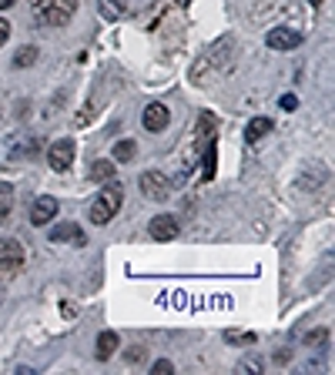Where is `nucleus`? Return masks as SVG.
<instances>
[{"label":"nucleus","mask_w":335,"mask_h":375,"mask_svg":"<svg viewBox=\"0 0 335 375\" xmlns=\"http://www.w3.org/2000/svg\"><path fill=\"white\" fill-rule=\"evenodd\" d=\"M121 201H125V191H121V184L114 181V178H107V184H104L101 191H98V198L91 201V222L94 225H107L118 211H121Z\"/></svg>","instance_id":"nucleus-1"},{"label":"nucleus","mask_w":335,"mask_h":375,"mask_svg":"<svg viewBox=\"0 0 335 375\" xmlns=\"http://www.w3.org/2000/svg\"><path fill=\"white\" fill-rule=\"evenodd\" d=\"M235 37H221L215 47L208 50L205 57L195 64V71H191V81H198V84H205V71L208 67H215V74H221V71H228L235 61Z\"/></svg>","instance_id":"nucleus-2"},{"label":"nucleus","mask_w":335,"mask_h":375,"mask_svg":"<svg viewBox=\"0 0 335 375\" xmlns=\"http://www.w3.org/2000/svg\"><path fill=\"white\" fill-rule=\"evenodd\" d=\"M78 14V0H34V21L41 27H64Z\"/></svg>","instance_id":"nucleus-3"},{"label":"nucleus","mask_w":335,"mask_h":375,"mask_svg":"<svg viewBox=\"0 0 335 375\" xmlns=\"http://www.w3.org/2000/svg\"><path fill=\"white\" fill-rule=\"evenodd\" d=\"M138 188H141V195L148 201H164L171 195V181L161 175V171H144L141 181H138Z\"/></svg>","instance_id":"nucleus-4"},{"label":"nucleus","mask_w":335,"mask_h":375,"mask_svg":"<svg viewBox=\"0 0 335 375\" xmlns=\"http://www.w3.org/2000/svg\"><path fill=\"white\" fill-rule=\"evenodd\" d=\"M24 245L17 242V238H0V272H17V268H24Z\"/></svg>","instance_id":"nucleus-5"},{"label":"nucleus","mask_w":335,"mask_h":375,"mask_svg":"<svg viewBox=\"0 0 335 375\" xmlns=\"http://www.w3.org/2000/svg\"><path fill=\"white\" fill-rule=\"evenodd\" d=\"M47 164H51L54 171H67V168L74 164V141H71V138L54 141L51 148H47Z\"/></svg>","instance_id":"nucleus-6"},{"label":"nucleus","mask_w":335,"mask_h":375,"mask_svg":"<svg viewBox=\"0 0 335 375\" xmlns=\"http://www.w3.org/2000/svg\"><path fill=\"white\" fill-rule=\"evenodd\" d=\"M265 41H268V47L272 50H295L299 44H302V34L292 30V27H272Z\"/></svg>","instance_id":"nucleus-7"},{"label":"nucleus","mask_w":335,"mask_h":375,"mask_svg":"<svg viewBox=\"0 0 335 375\" xmlns=\"http://www.w3.org/2000/svg\"><path fill=\"white\" fill-rule=\"evenodd\" d=\"M57 211H61V204H57V198H51V195L37 198V201H34V208H30V225H37V228L51 225Z\"/></svg>","instance_id":"nucleus-8"},{"label":"nucleus","mask_w":335,"mask_h":375,"mask_svg":"<svg viewBox=\"0 0 335 375\" xmlns=\"http://www.w3.org/2000/svg\"><path fill=\"white\" fill-rule=\"evenodd\" d=\"M148 231H151L155 242H175L181 228H178V222H175V215H155L151 225H148Z\"/></svg>","instance_id":"nucleus-9"},{"label":"nucleus","mask_w":335,"mask_h":375,"mask_svg":"<svg viewBox=\"0 0 335 375\" xmlns=\"http://www.w3.org/2000/svg\"><path fill=\"white\" fill-rule=\"evenodd\" d=\"M171 121V111L164 107V104H148L144 107V127L148 131H164Z\"/></svg>","instance_id":"nucleus-10"},{"label":"nucleus","mask_w":335,"mask_h":375,"mask_svg":"<svg viewBox=\"0 0 335 375\" xmlns=\"http://www.w3.org/2000/svg\"><path fill=\"white\" fill-rule=\"evenodd\" d=\"M47 242H71V245H84L87 238H84V231L78 225H71V222H64V225H54L51 235H47Z\"/></svg>","instance_id":"nucleus-11"},{"label":"nucleus","mask_w":335,"mask_h":375,"mask_svg":"<svg viewBox=\"0 0 335 375\" xmlns=\"http://www.w3.org/2000/svg\"><path fill=\"white\" fill-rule=\"evenodd\" d=\"M268 131H272V118H252L248 127H245V141H248V144H258Z\"/></svg>","instance_id":"nucleus-12"},{"label":"nucleus","mask_w":335,"mask_h":375,"mask_svg":"<svg viewBox=\"0 0 335 375\" xmlns=\"http://www.w3.org/2000/svg\"><path fill=\"white\" fill-rule=\"evenodd\" d=\"M114 352H118V332H101L98 335V358L107 362Z\"/></svg>","instance_id":"nucleus-13"},{"label":"nucleus","mask_w":335,"mask_h":375,"mask_svg":"<svg viewBox=\"0 0 335 375\" xmlns=\"http://www.w3.org/2000/svg\"><path fill=\"white\" fill-rule=\"evenodd\" d=\"M41 151V138H30V141H21L17 148H10V161H24V158H34Z\"/></svg>","instance_id":"nucleus-14"},{"label":"nucleus","mask_w":335,"mask_h":375,"mask_svg":"<svg viewBox=\"0 0 335 375\" xmlns=\"http://www.w3.org/2000/svg\"><path fill=\"white\" fill-rule=\"evenodd\" d=\"M114 178V161H94L91 164V181H107Z\"/></svg>","instance_id":"nucleus-15"},{"label":"nucleus","mask_w":335,"mask_h":375,"mask_svg":"<svg viewBox=\"0 0 335 375\" xmlns=\"http://www.w3.org/2000/svg\"><path fill=\"white\" fill-rule=\"evenodd\" d=\"M134 154H138L134 141H118V144H114V151H111V158H114V161H131Z\"/></svg>","instance_id":"nucleus-16"},{"label":"nucleus","mask_w":335,"mask_h":375,"mask_svg":"<svg viewBox=\"0 0 335 375\" xmlns=\"http://www.w3.org/2000/svg\"><path fill=\"white\" fill-rule=\"evenodd\" d=\"M10 208H14V188L10 184H0V222L10 215Z\"/></svg>","instance_id":"nucleus-17"},{"label":"nucleus","mask_w":335,"mask_h":375,"mask_svg":"<svg viewBox=\"0 0 335 375\" xmlns=\"http://www.w3.org/2000/svg\"><path fill=\"white\" fill-rule=\"evenodd\" d=\"M101 14L107 21H118V17L125 14V3H121V0H101Z\"/></svg>","instance_id":"nucleus-18"},{"label":"nucleus","mask_w":335,"mask_h":375,"mask_svg":"<svg viewBox=\"0 0 335 375\" xmlns=\"http://www.w3.org/2000/svg\"><path fill=\"white\" fill-rule=\"evenodd\" d=\"M34 61H37V47H21L14 57V67H30Z\"/></svg>","instance_id":"nucleus-19"},{"label":"nucleus","mask_w":335,"mask_h":375,"mask_svg":"<svg viewBox=\"0 0 335 375\" xmlns=\"http://www.w3.org/2000/svg\"><path fill=\"white\" fill-rule=\"evenodd\" d=\"M261 369H265V365H261V358H258V355H248V358H241V362H238V372H252V375H258Z\"/></svg>","instance_id":"nucleus-20"},{"label":"nucleus","mask_w":335,"mask_h":375,"mask_svg":"<svg viewBox=\"0 0 335 375\" xmlns=\"http://www.w3.org/2000/svg\"><path fill=\"white\" fill-rule=\"evenodd\" d=\"M171 372H175V365L168 358H158L155 365H151V375H171Z\"/></svg>","instance_id":"nucleus-21"},{"label":"nucleus","mask_w":335,"mask_h":375,"mask_svg":"<svg viewBox=\"0 0 335 375\" xmlns=\"http://www.w3.org/2000/svg\"><path fill=\"white\" fill-rule=\"evenodd\" d=\"M225 339H228V342H245V345H252V342H255V335H252V332H228Z\"/></svg>","instance_id":"nucleus-22"},{"label":"nucleus","mask_w":335,"mask_h":375,"mask_svg":"<svg viewBox=\"0 0 335 375\" xmlns=\"http://www.w3.org/2000/svg\"><path fill=\"white\" fill-rule=\"evenodd\" d=\"M325 339H329V328H315V332H309L305 345H318V342H325Z\"/></svg>","instance_id":"nucleus-23"},{"label":"nucleus","mask_w":335,"mask_h":375,"mask_svg":"<svg viewBox=\"0 0 335 375\" xmlns=\"http://www.w3.org/2000/svg\"><path fill=\"white\" fill-rule=\"evenodd\" d=\"M7 37H10V21H3V17H0V47L7 44Z\"/></svg>","instance_id":"nucleus-24"},{"label":"nucleus","mask_w":335,"mask_h":375,"mask_svg":"<svg viewBox=\"0 0 335 375\" xmlns=\"http://www.w3.org/2000/svg\"><path fill=\"white\" fill-rule=\"evenodd\" d=\"M295 107H299V100L292 98V94H285V98H282V111H295Z\"/></svg>","instance_id":"nucleus-25"},{"label":"nucleus","mask_w":335,"mask_h":375,"mask_svg":"<svg viewBox=\"0 0 335 375\" xmlns=\"http://www.w3.org/2000/svg\"><path fill=\"white\" fill-rule=\"evenodd\" d=\"M141 358H144V349H131L128 352V362H131V365H134V362H141Z\"/></svg>","instance_id":"nucleus-26"},{"label":"nucleus","mask_w":335,"mask_h":375,"mask_svg":"<svg viewBox=\"0 0 335 375\" xmlns=\"http://www.w3.org/2000/svg\"><path fill=\"white\" fill-rule=\"evenodd\" d=\"M17 0H0V10H7V7H14Z\"/></svg>","instance_id":"nucleus-27"},{"label":"nucleus","mask_w":335,"mask_h":375,"mask_svg":"<svg viewBox=\"0 0 335 375\" xmlns=\"http://www.w3.org/2000/svg\"><path fill=\"white\" fill-rule=\"evenodd\" d=\"M175 3H178V7H188V3H191V0H175Z\"/></svg>","instance_id":"nucleus-28"},{"label":"nucleus","mask_w":335,"mask_h":375,"mask_svg":"<svg viewBox=\"0 0 335 375\" xmlns=\"http://www.w3.org/2000/svg\"><path fill=\"white\" fill-rule=\"evenodd\" d=\"M312 3H322V0H312Z\"/></svg>","instance_id":"nucleus-29"}]
</instances>
